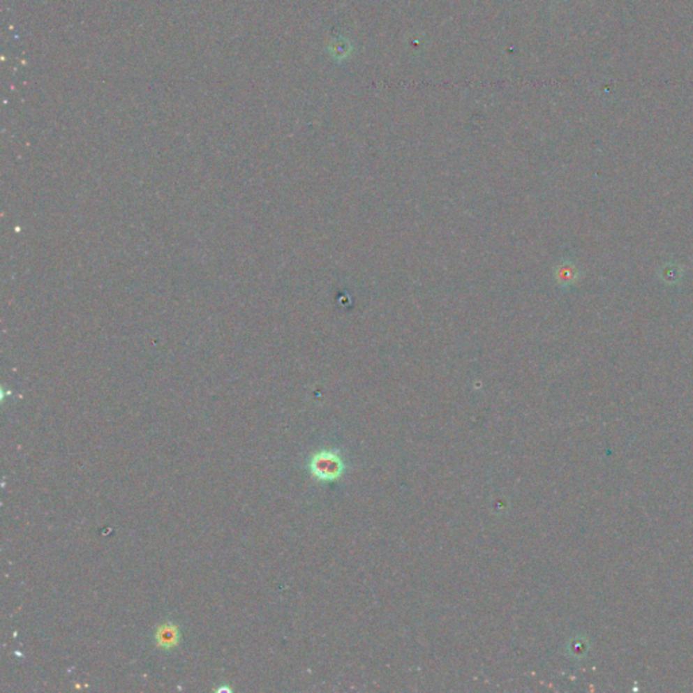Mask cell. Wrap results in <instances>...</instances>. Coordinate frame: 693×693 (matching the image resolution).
<instances>
[{
    "label": "cell",
    "instance_id": "6da1fadb",
    "mask_svg": "<svg viewBox=\"0 0 693 693\" xmlns=\"http://www.w3.org/2000/svg\"><path fill=\"white\" fill-rule=\"evenodd\" d=\"M309 470L318 481H335L344 471V462L332 451H321L312 456Z\"/></svg>",
    "mask_w": 693,
    "mask_h": 693
},
{
    "label": "cell",
    "instance_id": "7a4b0ae2",
    "mask_svg": "<svg viewBox=\"0 0 693 693\" xmlns=\"http://www.w3.org/2000/svg\"><path fill=\"white\" fill-rule=\"evenodd\" d=\"M155 641L157 646L164 650L177 648L180 642L179 627L174 623H165L158 627L155 632Z\"/></svg>",
    "mask_w": 693,
    "mask_h": 693
},
{
    "label": "cell",
    "instance_id": "3957f363",
    "mask_svg": "<svg viewBox=\"0 0 693 693\" xmlns=\"http://www.w3.org/2000/svg\"><path fill=\"white\" fill-rule=\"evenodd\" d=\"M577 269L572 264V263H567V262H563L562 264H559L558 269H557V272H556V279L558 281L559 285L566 288V286H570L576 282L577 279Z\"/></svg>",
    "mask_w": 693,
    "mask_h": 693
},
{
    "label": "cell",
    "instance_id": "277c9868",
    "mask_svg": "<svg viewBox=\"0 0 693 693\" xmlns=\"http://www.w3.org/2000/svg\"><path fill=\"white\" fill-rule=\"evenodd\" d=\"M351 45L348 41L343 40V38H338L336 43L332 44V56L336 57L337 60H344L345 57L350 56V52H351Z\"/></svg>",
    "mask_w": 693,
    "mask_h": 693
}]
</instances>
